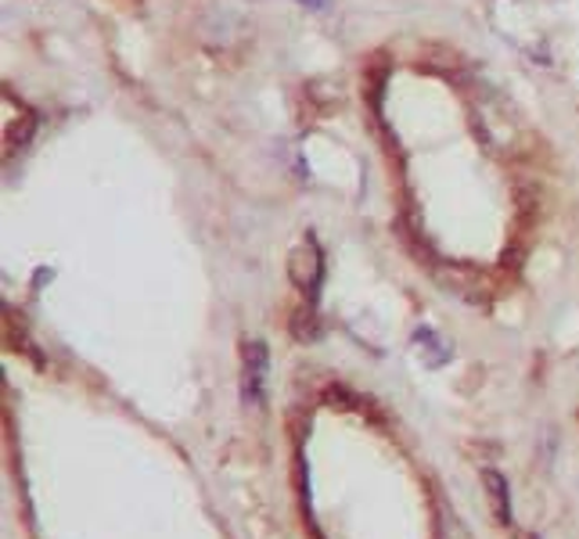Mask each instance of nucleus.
Segmentation results:
<instances>
[{
    "label": "nucleus",
    "mask_w": 579,
    "mask_h": 539,
    "mask_svg": "<svg viewBox=\"0 0 579 539\" xmlns=\"http://www.w3.org/2000/svg\"><path fill=\"white\" fill-rule=\"evenodd\" d=\"M288 273H292V281L302 288V296L313 306L317 302V288H321V277H325V259H321V249H317V241L307 238L288 259Z\"/></svg>",
    "instance_id": "obj_1"
},
{
    "label": "nucleus",
    "mask_w": 579,
    "mask_h": 539,
    "mask_svg": "<svg viewBox=\"0 0 579 539\" xmlns=\"http://www.w3.org/2000/svg\"><path fill=\"white\" fill-rule=\"evenodd\" d=\"M267 367H270L267 346L263 342H249L246 352H241V392H246L249 407H259V399H263Z\"/></svg>",
    "instance_id": "obj_2"
},
{
    "label": "nucleus",
    "mask_w": 579,
    "mask_h": 539,
    "mask_svg": "<svg viewBox=\"0 0 579 539\" xmlns=\"http://www.w3.org/2000/svg\"><path fill=\"white\" fill-rule=\"evenodd\" d=\"M482 482H486V492H490V503L497 511V521L500 526H511V492H508V479L500 471H482Z\"/></svg>",
    "instance_id": "obj_3"
},
{
    "label": "nucleus",
    "mask_w": 579,
    "mask_h": 539,
    "mask_svg": "<svg viewBox=\"0 0 579 539\" xmlns=\"http://www.w3.org/2000/svg\"><path fill=\"white\" fill-rule=\"evenodd\" d=\"M415 349L425 357V363L429 367H439V363H447L450 360V349H436V346H443V338H439L436 331H429V328H418L415 331Z\"/></svg>",
    "instance_id": "obj_4"
},
{
    "label": "nucleus",
    "mask_w": 579,
    "mask_h": 539,
    "mask_svg": "<svg viewBox=\"0 0 579 539\" xmlns=\"http://www.w3.org/2000/svg\"><path fill=\"white\" fill-rule=\"evenodd\" d=\"M307 4H321V0H307Z\"/></svg>",
    "instance_id": "obj_5"
}]
</instances>
